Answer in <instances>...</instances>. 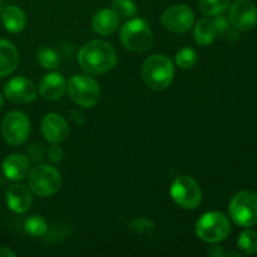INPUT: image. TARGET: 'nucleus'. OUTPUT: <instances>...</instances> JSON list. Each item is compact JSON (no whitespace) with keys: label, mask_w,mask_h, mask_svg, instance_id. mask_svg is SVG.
<instances>
[{"label":"nucleus","mask_w":257,"mask_h":257,"mask_svg":"<svg viewBox=\"0 0 257 257\" xmlns=\"http://www.w3.org/2000/svg\"><path fill=\"white\" fill-rule=\"evenodd\" d=\"M78 62L89 74H104L117 64V53L105 40H90L79 49Z\"/></svg>","instance_id":"f257e3e1"},{"label":"nucleus","mask_w":257,"mask_h":257,"mask_svg":"<svg viewBox=\"0 0 257 257\" xmlns=\"http://www.w3.org/2000/svg\"><path fill=\"white\" fill-rule=\"evenodd\" d=\"M175 77L172 60L163 54L151 55L142 65V79L150 89L163 90L168 88Z\"/></svg>","instance_id":"f03ea898"},{"label":"nucleus","mask_w":257,"mask_h":257,"mask_svg":"<svg viewBox=\"0 0 257 257\" xmlns=\"http://www.w3.org/2000/svg\"><path fill=\"white\" fill-rule=\"evenodd\" d=\"M120 42L128 50L145 53L152 48L153 33L145 20L135 18L128 20L120 29Z\"/></svg>","instance_id":"7ed1b4c3"},{"label":"nucleus","mask_w":257,"mask_h":257,"mask_svg":"<svg viewBox=\"0 0 257 257\" xmlns=\"http://www.w3.org/2000/svg\"><path fill=\"white\" fill-rule=\"evenodd\" d=\"M196 235L202 241L210 243L225 240L231 232V223L222 212H206L196 222Z\"/></svg>","instance_id":"20e7f679"},{"label":"nucleus","mask_w":257,"mask_h":257,"mask_svg":"<svg viewBox=\"0 0 257 257\" xmlns=\"http://www.w3.org/2000/svg\"><path fill=\"white\" fill-rule=\"evenodd\" d=\"M28 183L33 193L40 197H48L59 191L62 186V177L54 167L42 163L30 171Z\"/></svg>","instance_id":"39448f33"},{"label":"nucleus","mask_w":257,"mask_h":257,"mask_svg":"<svg viewBox=\"0 0 257 257\" xmlns=\"http://www.w3.org/2000/svg\"><path fill=\"white\" fill-rule=\"evenodd\" d=\"M230 217L242 227H251L257 223V195L252 191L236 193L228 206Z\"/></svg>","instance_id":"423d86ee"},{"label":"nucleus","mask_w":257,"mask_h":257,"mask_svg":"<svg viewBox=\"0 0 257 257\" xmlns=\"http://www.w3.org/2000/svg\"><path fill=\"white\" fill-rule=\"evenodd\" d=\"M67 88L70 98L80 107L92 108L99 102V84L89 75H74L69 79Z\"/></svg>","instance_id":"0eeeda50"},{"label":"nucleus","mask_w":257,"mask_h":257,"mask_svg":"<svg viewBox=\"0 0 257 257\" xmlns=\"http://www.w3.org/2000/svg\"><path fill=\"white\" fill-rule=\"evenodd\" d=\"M171 197L180 207L195 210L200 206L202 192L198 183L190 176H180L171 185Z\"/></svg>","instance_id":"6e6552de"},{"label":"nucleus","mask_w":257,"mask_h":257,"mask_svg":"<svg viewBox=\"0 0 257 257\" xmlns=\"http://www.w3.org/2000/svg\"><path fill=\"white\" fill-rule=\"evenodd\" d=\"M30 133V120L23 112L8 113L2 123V135L10 146H20L28 140Z\"/></svg>","instance_id":"1a4fd4ad"},{"label":"nucleus","mask_w":257,"mask_h":257,"mask_svg":"<svg viewBox=\"0 0 257 257\" xmlns=\"http://www.w3.org/2000/svg\"><path fill=\"white\" fill-rule=\"evenodd\" d=\"M195 23V14L188 5H172L162 15V24L172 33H186Z\"/></svg>","instance_id":"9d476101"},{"label":"nucleus","mask_w":257,"mask_h":257,"mask_svg":"<svg viewBox=\"0 0 257 257\" xmlns=\"http://www.w3.org/2000/svg\"><path fill=\"white\" fill-rule=\"evenodd\" d=\"M228 20L235 29L248 32L257 24V8L250 0H236L230 8Z\"/></svg>","instance_id":"9b49d317"},{"label":"nucleus","mask_w":257,"mask_h":257,"mask_svg":"<svg viewBox=\"0 0 257 257\" xmlns=\"http://www.w3.org/2000/svg\"><path fill=\"white\" fill-rule=\"evenodd\" d=\"M4 94L10 102L28 104L37 98L38 90L34 83L24 77H14L4 87Z\"/></svg>","instance_id":"f8f14e48"},{"label":"nucleus","mask_w":257,"mask_h":257,"mask_svg":"<svg viewBox=\"0 0 257 257\" xmlns=\"http://www.w3.org/2000/svg\"><path fill=\"white\" fill-rule=\"evenodd\" d=\"M42 133L48 142L62 143L69 133L68 123L64 118L57 113H49L42 120Z\"/></svg>","instance_id":"ddd939ff"},{"label":"nucleus","mask_w":257,"mask_h":257,"mask_svg":"<svg viewBox=\"0 0 257 257\" xmlns=\"http://www.w3.org/2000/svg\"><path fill=\"white\" fill-rule=\"evenodd\" d=\"M67 90V80L60 73L53 72L44 75L39 85V93L43 99L57 100Z\"/></svg>","instance_id":"4468645a"},{"label":"nucleus","mask_w":257,"mask_h":257,"mask_svg":"<svg viewBox=\"0 0 257 257\" xmlns=\"http://www.w3.org/2000/svg\"><path fill=\"white\" fill-rule=\"evenodd\" d=\"M30 163L24 155L12 153L3 162V172L8 180L22 181L29 175Z\"/></svg>","instance_id":"2eb2a0df"},{"label":"nucleus","mask_w":257,"mask_h":257,"mask_svg":"<svg viewBox=\"0 0 257 257\" xmlns=\"http://www.w3.org/2000/svg\"><path fill=\"white\" fill-rule=\"evenodd\" d=\"M33 202L32 192L23 185H14L8 190L7 203L8 207L15 213H24L30 208Z\"/></svg>","instance_id":"dca6fc26"},{"label":"nucleus","mask_w":257,"mask_h":257,"mask_svg":"<svg viewBox=\"0 0 257 257\" xmlns=\"http://www.w3.org/2000/svg\"><path fill=\"white\" fill-rule=\"evenodd\" d=\"M119 18L115 14L114 10L110 8H103V9L98 10L93 17V29L97 34L103 35H110L118 29L119 27Z\"/></svg>","instance_id":"f3484780"},{"label":"nucleus","mask_w":257,"mask_h":257,"mask_svg":"<svg viewBox=\"0 0 257 257\" xmlns=\"http://www.w3.org/2000/svg\"><path fill=\"white\" fill-rule=\"evenodd\" d=\"M19 54L14 44L8 40L0 39V77L12 74L18 67Z\"/></svg>","instance_id":"a211bd4d"},{"label":"nucleus","mask_w":257,"mask_h":257,"mask_svg":"<svg viewBox=\"0 0 257 257\" xmlns=\"http://www.w3.org/2000/svg\"><path fill=\"white\" fill-rule=\"evenodd\" d=\"M3 24L5 29L10 33H19L27 25V17L25 13L17 5H10L4 9L2 14Z\"/></svg>","instance_id":"6ab92c4d"},{"label":"nucleus","mask_w":257,"mask_h":257,"mask_svg":"<svg viewBox=\"0 0 257 257\" xmlns=\"http://www.w3.org/2000/svg\"><path fill=\"white\" fill-rule=\"evenodd\" d=\"M216 35H217V32H216L212 20L207 19V18L198 20L195 30H193V38L198 45L206 47V45L212 44Z\"/></svg>","instance_id":"aec40b11"},{"label":"nucleus","mask_w":257,"mask_h":257,"mask_svg":"<svg viewBox=\"0 0 257 257\" xmlns=\"http://www.w3.org/2000/svg\"><path fill=\"white\" fill-rule=\"evenodd\" d=\"M201 10L207 17L222 14L231 5V0H198Z\"/></svg>","instance_id":"412c9836"},{"label":"nucleus","mask_w":257,"mask_h":257,"mask_svg":"<svg viewBox=\"0 0 257 257\" xmlns=\"http://www.w3.org/2000/svg\"><path fill=\"white\" fill-rule=\"evenodd\" d=\"M237 245L245 255H253L257 252V233L252 230L242 231L237 240Z\"/></svg>","instance_id":"4be33fe9"},{"label":"nucleus","mask_w":257,"mask_h":257,"mask_svg":"<svg viewBox=\"0 0 257 257\" xmlns=\"http://www.w3.org/2000/svg\"><path fill=\"white\" fill-rule=\"evenodd\" d=\"M24 228L29 235L34 236V237H40L44 236L48 231V225L45 222L44 218L42 216H30L24 223Z\"/></svg>","instance_id":"5701e85b"},{"label":"nucleus","mask_w":257,"mask_h":257,"mask_svg":"<svg viewBox=\"0 0 257 257\" xmlns=\"http://www.w3.org/2000/svg\"><path fill=\"white\" fill-rule=\"evenodd\" d=\"M175 60L181 69H191L197 63V53L192 48H182L177 52Z\"/></svg>","instance_id":"b1692460"},{"label":"nucleus","mask_w":257,"mask_h":257,"mask_svg":"<svg viewBox=\"0 0 257 257\" xmlns=\"http://www.w3.org/2000/svg\"><path fill=\"white\" fill-rule=\"evenodd\" d=\"M37 57L38 62H39L40 65H42L43 68H45V69H55V68H58V65H59L60 63L59 57H58L55 50H53L52 48H42V49H39V52H38Z\"/></svg>","instance_id":"393cba45"},{"label":"nucleus","mask_w":257,"mask_h":257,"mask_svg":"<svg viewBox=\"0 0 257 257\" xmlns=\"http://www.w3.org/2000/svg\"><path fill=\"white\" fill-rule=\"evenodd\" d=\"M112 9L119 19L132 18L137 14V7L132 0H113Z\"/></svg>","instance_id":"a878e982"},{"label":"nucleus","mask_w":257,"mask_h":257,"mask_svg":"<svg viewBox=\"0 0 257 257\" xmlns=\"http://www.w3.org/2000/svg\"><path fill=\"white\" fill-rule=\"evenodd\" d=\"M131 228L140 233H151L155 230V223L151 222L150 220L145 217L141 218H135V220L131 221L130 223Z\"/></svg>","instance_id":"bb28decb"},{"label":"nucleus","mask_w":257,"mask_h":257,"mask_svg":"<svg viewBox=\"0 0 257 257\" xmlns=\"http://www.w3.org/2000/svg\"><path fill=\"white\" fill-rule=\"evenodd\" d=\"M213 25H215V29L217 32V34L220 35H226V33L230 30V20L222 14L216 15L215 20H213Z\"/></svg>","instance_id":"cd10ccee"},{"label":"nucleus","mask_w":257,"mask_h":257,"mask_svg":"<svg viewBox=\"0 0 257 257\" xmlns=\"http://www.w3.org/2000/svg\"><path fill=\"white\" fill-rule=\"evenodd\" d=\"M48 157H49V160L52 161V162L58 163L63 160V157H64V152H63L62 148L58 146V143H53L52 147L48 151Z\"/></svg>","instance_id":"c85d7f7f"},{"label":"nucleus","mask_w":257,"mask_h":257,"mask_svg":"<svg viewBox=\"0 0 257 257\" xmlns=\"http://www.w3.org/2000/svg\"><path fill=\"white\" fill-rule=\"evenodd\" d=\"M208 255L211 256H223L222 252V247L221 246H212V247L208 250Z\"/></svg>","instance_id":"c756f323"},{"label":"nucleus","mask_w":257,"mask_h":257,"mask_svg":"<svg viewBox=\"0 0 257 257\" xmlns=\"http://www.w3.org/2000/svg\"><path fill=\"white\" fill-rule=\"evenodd\" d=\"M15 253L13 252L10 248L8 247H3L0 248V257H14Z\"/></svg>","instance_id":"7c9ffc66"},{"label":"nucleus","mask_w":257,"mask_h":257,"mask_svg":"<svg viewBox=\"0 0 257 257\" xmlns=\"http://www.w3.org/2000/svg\"><path fill=\"white\" fill-rule=\"evenodd\" d=\"M3 104H4V99H3V95L2 93H0V109L3 108Z\"/></svg>","instance_id":"2f4dec72"},{"label":"nucleus","mask_w":257,"mask_h":257,"mask_svg":"<svg viewBox=\"0 0 257 257\" xmlns=\"http://www.w3.org/2000/svg\"><path fill=\"white\" fill-rule=\"evenodd\" d=\"M3 12H4V10H3V5H2V3H0V17H2Z\"/></svg>","instance_id":"473e14b6"}]
</instances>
